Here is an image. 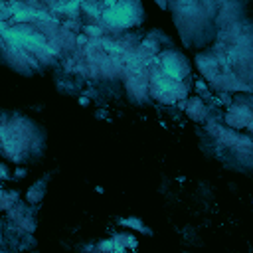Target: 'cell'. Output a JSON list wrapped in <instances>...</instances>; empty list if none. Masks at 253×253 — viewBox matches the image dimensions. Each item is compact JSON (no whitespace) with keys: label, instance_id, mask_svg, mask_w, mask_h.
<instances>
[{"label":"cell","instance_id":"obj_1","mask_svg":"<svg viewBox=\"0 0 253 253\" xmlns=\"http://www.w3.org/2000/svg\"><path fill=\"white\" fill-rule=\"evenodd\" d=\"M101 22L107 28L123 30L138 24V6L136 4H111V10L101 14Z\"/></svg>","mask_w":253,"mask_h":253},{"label":"cell","instance_id":"obj_2","mask_svg":"<svg viewBox=\"0 0 253 253\" xmlns=\"http://www.w3.org/2000/svg\"><path fill=\"white\" fill-rule=\"evenodd\" d=\"M158 67L168 75V77H172L174 81H182L186 75H188V65H186V61L180 57V55H176V53H162L160 55V59H158Z\"/></svg>","mask_w":253,"mask_h":253},{"label":"cell","instance_id":"obj_3","mask_svg":"<svg viewBox=\"0 0 253 253\" xmlns=\"http://www.w3.org/2000/svg\"><path fill=\"white\" fill-rule=\"evenodd\" d=\"M188 115L192 117V119H204L206 117V107H204V103L200 101V99H190V103H188Z\"/></svg>","mask_w":253,"mask_h":253},{"label":"cell","instance_id":"obj_4","mask_svg":"<svg viewBox=\"0 0 253 253\" xmlns=\"http://www.w3.org/2000/svg\"><path fill=\"white\" fill-rule=\"evenodd\" d=\"M123 223H125V225H130V227H134V229H142V225L136 223V219H123Z\"/></svg>","mask_w":253,"mask_h":253}]
</instances>
